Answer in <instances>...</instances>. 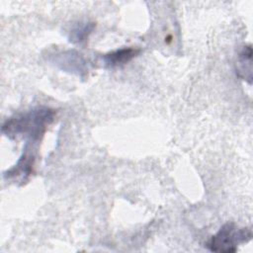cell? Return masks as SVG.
<instances>
[{
    "label": "cell",
    "instance_id": "6da1fadb",
    "mask_svg": "<svg viewBox=\"0 0 253 253\" xmlns=\"http://www.w3.org/2000/svg\"><path fill=\"white\" fill-rule=\"evenodd\" d=\"M53 117L54 112L49 108H35L7 120L2 126V131L9 137L22 134L32 140H38L53 121Z\"/></svg>",
    "mask_w": 253,
    "mask_h": 253
},
{
    "label": "cell",
    "instance_id": "7a4b0ae2",
    "mask_svg": "<svg viewBox=\"0 0 253 253\" xmlns=\"http://www.w3.org/2000/svg\"><path fill=\"white\" fill-rule=\"evenodd\" d=\"M252 237V231L248 227H237L234 223H225L211 236L207 247L213 252L233 253L241 243L248 242Z\"/></svg>",
    "mask_w": 253,
    "mask_h": 253
},
{
    "label": "cell",
    "instance_id": "3957f363",
    "mask_svg": "<svg viewBox=\"0 0 253 253\" xmlns=\"http://www.w3.org/2000/svg\"><path fill=\"white\" fill-rule=\"evenodd\" d=\"M53 62L60 69L82 76L86 73L87 66L84 57L75 50L63 51L54 56Z\"/></svg>",
    "mask_w": 253,
    "mask_h": 253
},
{
    "label": "cell",
    "instance_id": "277c9868",
    "mask_svg": "<svg viewBox=\"0 0 253 253\" xmlns=\"http://www.w3.org/2000/svg\"><path fill=\"white\" fill-rule=\"evenodd\" d=\"M139 51L140 50L138 48L123 47L105 54L103 56V60L106 66L113 68L127 63L133 57H135L139 53Z\"/></svg>",
    "mask_w": 253,
    "mask_h": 253
},
{
    "label": "cell",
    "instance_id": "5b68a950",
    "mask_svg": "<svg viewBox=\"0 0 253 253\" xmlns=\"http://www.w3.org/2000/svg\"><path fill=\"white\" fill-rule=\"evenodd\" d=\"M251 56H252L251 45L244 46V48L241 50V52L239 54L238 68H237L238 75L241 78H243L245 80H248L249 83H251V79H252Z\"/></svg>",
    "mask_w": 253,
    "mask_h": 253
},
{
    "label": "cell",
    "instance_id": "8992f818",
    "mask_svg": "<svg viewBox=\"0 0 253 253\" xmlns=\"http://www.w3.org/2000/svg\"><path fill=\"white\" fill-rule=\"evenodd\" d=\"M33 165H34V156L26 152L21 156L18 163L12 169H10L7 172V174H5V176L18 177L22 175L24 176V179H25L26 176H29L32 173Z\"/></svg>",
    "mask_w": 253,
    "mask_h": 253
},
{
    "label": "cell",
    "instance_id": "52a82bcc",
    "mask_svg": "<svg viewBox=\"0 0 253 253\" xmlns=\"http://www.w3.org/2000/svg\"><path fill=\"white\" fill-rule=\"evenodd\" d=\"M95 25L93 23H86L83 25H77L71 32H70V42L75 43H80L84 42L89 34L94 29Z\"/></svg>",
    "mask_w": 253,
    "mask_h": 253
}]
</instances>
